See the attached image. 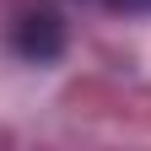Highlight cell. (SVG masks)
Here are the masks:
<instances>
[{"label":"cell","mask_w":151,"mask_h":151,"mask_svg":"<svg viewBox=\"0 0 151 151\" xmlns=\"http://www.w3.org/2000/svg\"><path fill=\"white\" fill-rule=\"evenodd\" d=\"M16 49L27 54V60H54V54L65 49V32L54 16H27L22 27H16Z\"/></svg>","instance_id":"1"},{"label":"cell","mask_w":151,"mask_h":151,"mask_svg":"<svg viewBox=\"0 0 151 151\" xmlns=\"http://www.w3.org/2000/svg\"><path fill=\"white\" fill-rule=\"evenodd\" d=\"M113 6H151V0H113Z\"/></svg>","instance_id":"2"}]
</instances>
